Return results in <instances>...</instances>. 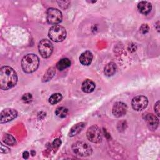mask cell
Wrapping results in <instances>:
<instances>
[{
    "instance_id": "cell-22",
    "label": "cell",
    "mask_w": 160,
    "mask_h": 160,
    "mask_svg": "<svg viewBox=\"0 0 160 160\" xmlns=\"http://www.w3.org/2000/svg\"><path fill=\"white\" fill-rule=\"evenodd\" d=\"M149 30V26L147 24H142L139 28V31L144 34H146L147 32H148Z\"/></svg>"
},
{
    "instance_id": "cell-11",
    "label": "cell",
    "mask_w": 160,
    "mask_h": 160,
    "mask_svg": "<svg viewBox=\"0 0 160 160\" xmlns=\"http://www.w3.org/2000/svg\"><path fill=\"white\" fill-rule=\"evenodd\" d=\"M145 120L147 122L148 126L151 130L156 129L159 124V119L155 115L151 113H148L145 116Z\"/></svg>"
},
{
    "instance_id": "cell-21",
    "label": "cell",
    "mask_w": 160,
    "mask_h": 160,
    "mask_svg": "<svg viewBox=\"0 0 160 160\" xmlns=\"http://www.w3.org/2000/svg\"><path fill=\"white\" fill-rule=\"evenodd\" d=\"M32 94L30 93H26L22 97V100L26 103L30 102L32 101Z\"/></svg>"
},
{
    "instance_id": "cell-8",
    "label": "cell",
    "mask_w": 160,
    "mask_h": 160,
    "mask_svg": "<svg viewBox=\"0 0 160 160\" xmlns=\"http://www.w3.org/2000/svg\"><path fill=\"white\" fill-rule=\"evenodd\" d=\"M148 104V98L144 96H137L131 101V106L133 109L137 111L144 109Z\"/></svg>"
},
{
    "instance_id": "cell-16",
    "label": "cell",
    "mask_w": 160,
    "mask_h": 160,
    "mask_svg": "<svg viewBox=\"0 0 160 160\" xmlns=\"http://www.w3.org/2000/svg\"><path fill=\"white\" fill-rule=\"evenodd\" d=\"M116 69H117L116 64L113 62H111L108 63L104 67V74L107 76H112L115 74Z\"/></svg>"
},
{
    "instance_id": "cell-14",
    "label": "cell",
    "mask_w": 160,
    "mask_h": 160,
    "mask_svg": "<svg viewBox=\"0 0 160 160\" xmlns=\"http://www.w3.org/2000/svg\"><path fill=\"white\" fill-rule=\"evenodd\" d=\"M86 126V123L84 122H79L75 125H74L71 129H70L69 132V136L70 137H73L74 136H76V134H79L85 127Z\"/></svg>"
},
{
    "instance_id": "cell-26",
    "label": "cell",
    "mask_w": 160,
    "mask_h": 160,
    "mask_svg": "<svg viewBox=\"0 0 160 160\" xmlns=\"http://www.w3.org/2000/svg\"><path fill=\"white\" fill-rule=\"evenodd\" d=\"M29 153L28 151H24L23 152V158L24 159H28L29 158Z\"/></svg>"
},
{
    "instance_id": "cell-7",
    "label": "cell",
    "mask_w": 160,
    "mask_h": 160,
    "mask_svg": "<svg viewBox=\"0 0 160 160\" xmlns=\"http://www.w3.org/2000/svg\"><path fill=\"white\" fill-rule=\"evenodd\" d=\"M40 55L44 58H49L53 51V46L51 42L48 39H42L38 45Z\"/></svg>"
},
{
    "instance_id": "cell-13",
    "label": "cell",
    "mask_w": 160,
    "mask_h": 160,
    "mask_svg": "<svg viewBox=\"0 0 160 160\" xmlns=\"http://www.w3.org/2000/svg\"><path fill=\"white\" fill-rule=\"evenodd\" d=\"M138 9L141 13L146 15L151 12L152 5L148 1H141L138 4Z\"/></svg>"
},
{
    "instance_id": "cell-12",
    "label": "cell",
    "mask_w": 160,
    "mask_h": 160,
    "mask_svg": "<svg viewBox=\"0 0 160 160\" xmlns=\"http://www.w3.org/2000/svg\"><path fill=\"white\" fill-rule=\"evenodd\" d=\"M92 58L93 55L92 52L89 51H86L80 55L79 61L82 65L88 66L91 63Z\"/></svg>"
},
{
    "instance_id": "cell-9",
    "label": "cell",
    "mask_w": 160,
    "mask_h": 160,
    "mask_svg": "<svg viewBox=\"0 0 160 160\" xmlns=\"http://www.w3.org/2000/svg\"><path fill=\"white\" fill-rule=\"evenodd\" d=\"M18 112L16 109L12 108H6L1 112L0 122L1 124L9 122L16 118Z\"/></svg>"
},
{
    "instance_id": "cell-1",
    "label": "cell",
    "mask_w": 160,
    "mask_h": 160,
    "mask_svg": "<svg viewBox=\"0 0 160 160\" xmlns=\"http://www.w3.org/2000/svg\"><path fill=\"white\" fill-rule=\"evenodd\" d=\"M18 82L16 71L9 66H3L0 69V88L8 90L14 87Z\"/></svg>"
},
{
    "instance_id": "cell-17",
    "label": "cell",
    "mask_w": 160,
    "mask_h": 160,
    "mask_svg": "<svg viewBox=\"0 0 160 160\" xmlns=\"http://www.w3.org/2000/svg\"><path fill=\"white\" fill-rule=\"evenodd\" d=\"M70 65H71V61L68 58H63L58 62L56 64V67L59 70L62 71L69 67Z\"/></svg>"
},
{
    "instance_id": "cell-5",
    "label": "cell",
    "mask_w": 160,
    "mask_h": 160,
    "mask_svg": "<svg viewBox=\"0 0 160 160\" xmlns=\"http://www.w3.org/2000/svg\"><path fill=\"white\" fill-rule=\"evenodd\" d=\"M86 136L88 139L93 143L100 142L102 138L101 131L96 125H93L88 128L86 132Z\"/></svg>"
},
{
    "instance_id": "cell-2",
    "label": "cell",
    "mask_w": 160,
    "mask_h": 160,
    "mask_svg": "<svg viewBox=\"0 0 160 160\" xmlns=\"http://www.w3.org/2000/svg\"><path fill=\"white\" fill-rule=\"evenodd\" d=\"M39 63V58L34 54H28L21 60V67L22 70L27 73H31L35 71Z\"/></svg>"
},
{
    "instance_id": "cell-4",
    "label": "cell",
    "mask_w": 160,
    "mask_h": 160,
    "mask_svg": "<svg viewBox=\"0 0 160 160\" xmlns=\"http://www.w3.org/2000/svg\"><path fill=\"white\" fill-rule=\"evenodd\" d=\"M73 152L79 156H89L92 152L91 146L84 141H77L72 146Z\"/></svg>"
},
{
    "instance_id": "cell-15",
    "label": "cell",
    "mask_w": 160,
    "mask_h": 160,
    "mask_svg": "<svg viewBox=\"0 0 160 160\" xmlns=\"http://www.w3.org/2000/svg\"><path fill=\"white\" fill-rule=\"evenodd\" d=\"M95 87H96L95 83L92 81L90 79H86L82 82L81 88L84 92L89 93L92 92L94 90Z\"/></svg>"
},
{
    "instance_id": "cell-18",
    "label": "cell",
    "mask_w": 160,
    "mask_h": 160,
    "mask_svg": "<svg viewBox=\"0 0 160 160\" xmlns=\"http://www.w3.org/2000/svg\"><path fill=\"white\" fill-rule=\"evenodd\" d=\"M2 141L9 146H14L16 144V141L15 138L11 134H5L2 137Z\"/></svg>"
},
{
    "instance_id": "cell-19",
    "label": "cell",
    "mask_w": 160,
    "mask_h": 160,
    "mask_svg": "<svg viewBox=\"0 0 160 160\" xmlns=\"http://www.w3.org/2000/svg\"><path fill=\"white\" fill-rule=\"evenodd\" d=\"M62 98V94L60 93H54L52 94L49 98V102H50V104H56L58 102H59V101H61Z\"/></svg>"
},
{
    "instance_id": "cell-10",
    "label": "cell",
    "mask_w": 160,
    "mask_h": 160,
    "mask_svg": "<svg viewBox=\"0 0 160 160\" xmlns=\"http://www.w3.org/2000/svg\"><path fill=\"white\" fill-rule=\"evenodd\" d=\"M128 110V107L126 104L122 102H116L112 109V112L113 115L117 118L121 117L124 116Z\"/></svg>"
},
{
    "instance_id": "cell-20",
    "label": "cell",
    "mask_w": 160,
    "mask_h": 160,
    "mask_svg": "<svg viewBox=\"0 0 160 160\" xmlns=\"http://www.w3.org/2000/svg\"><path fill=\"white\" fill-rule=\"evenodd\" d=\"M68 113V109L64 107H59L55 111L56 115L60 118H65L67 116Z\"/></svg>"
},
{
    "instance_id": "cell-23",
    "label": "cell",
    "mask_w": 160,
    "mask_h": 160,
    "mask_svg": "<svg viewBox=\"0 0 160 160\" xmlns=\"http://www.w3.org/2000/svg\"><path fill=\"white\" fill-rule=\"evenodd\" d=\"M154 111H155V112L156 113V114H157V116H158V117H159V101H157L156 102V103L154 104Z\"/></svg>"
},
{
    "instance_id": "cell-6",
    "label": "cell",
    "mask_w": 160,
    "mask_h": 160,
    "mask_svg": "<svg viewBox=\"0 0 160 160\" xmlns=\"http://www.w3.org/2000/svg\"><path fill=\"white\" fill-rule=\"evenodd\" d=\"M47 21L50 24H55L62 21V16L61 12L54 8H50L47 11Z\"/></svg>"
},
{
    "instance_id": "cell-24",
    "label": "cell",
    "mask_w": 160,
    "mask_h": 160,
    "mask_svg": "<svg viewBox=\"0 0 160 160\" xmlns=\"http://www.w3.org/2000/svg\"><path fill=\"white\" fill-rule=\"evenodd\" d=\"M9 149L8 148H7L6 146H4L2 143H1V153H8L9 152Z\"/></svg>"
},
{
    "instance_id": "cell-25",
    "label": "cell",
    "mask_w": 160,
    "mask_h": 160,
    "mask_svg": "<svg viewBox=\"0 0 160 160\" xmlns=\"http://www.w3.org/2000/svg\"><path fill=\"white\" fill-rule=\"evenodd\" d=\"M61 144V140H60L59 139H54V141H53V143H52L53 146H54V148H59V147L60 146Z\"/></svg>"
},
{
    "instance_id": "cell-3",
    "label": "cell",
    "mask_w": 160,
    "mask_h": 160,
    "mask_svg": "<svg viewBox=\"0 0 160 160\" xmlns=\"http://www.w3.org/2000/svg\"><path fill=\"white\" fill-rule=\"evenodd\" d=\"M48 35L51 40L59 42L65 39L66 31L64 27L60 25H54L49 29Z\"/></svg>"
}]
</instances>
